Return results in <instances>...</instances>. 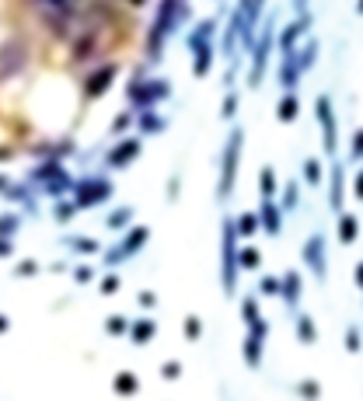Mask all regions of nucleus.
<instances>
[{
  "label": "nucleus",
  "instance_id": "obj_26",
  "mask_svg": "<svg viewBox=\"0 0 363 401\" xmlns=\"http://www.w3.org/2000/svg\"><path fill=\"white\" fill-rule=\"evenodd\" d=\"M297 338H300L304 346H311V342L318 338V331H314V321H311L307 314H300V317H297Z\"/></svg>",
  "mask_w": 363,
  "mask_h": 401
},
{
  "label": "nucleus",
  "instance_id": "obj_12",
  "mask_svg": "<svg viewBox=\"0 0 363 401\" xmlns=\"http://www.w3.org/2000/svg\"><path fill=\"white\" fill-rule=\"evenodd\" d=\"M112 81H115V67H112V63H105L101 70H94V74L88 77V84H84V95H88V98H101V95L112 88Z\"/></svg>",
  "mask_w": 363,
  "mask_h": 401
},
{
  "label": "nucleus",
  "instance_id": "obj_23",
  "mask_svg": "<svg viewBox=\"0 0 363 401\" xmlns=\"http://www.w3.org/2000/svg\"><path fill=\"white\" fill-rule=\"evenodd\" d=\"M262 346H266V338H255V335L245 338V363H248L252 370L262 363Z\"/></svg>",
  "mask_w": 363,
  "mask_h": 401
},
{
  "label": "nucleus",
  "instance_id": "obj_30",
  "mask_svg": "<svg viewBox=\"0 0 363 401\" xmlns=\"http://www.w3.org/2000/svg\"><path fill=\"white\" fill-rule=\"evenodd\" d=\"M140 129H144V133H161V129H165V119L154 115L151 108H144V115H140Z\"/></svg>",
  "mask_w": 363,
  "mask_h": 401
},
{
  "label": "nucleus",
  "instance_id": "obj_2",
  "mask_svg": "<svg viewBox=\"0 0 363 401\" xmlns=\"http://www.w3.org/2000/svg\"><path fill=\"white\" fill-rule=\"evenodd\" d=\"M220 283H224V294L234 297V290H238V234H234V220H224V227H220Z\"/></svg>",
  "mask_w": 363,
  "mask_h": 401
},
{
  "label": "nucleus",
  "instance_id": "obj_34",
  "mask_svg": "<svg viewBox=\"0 0 363 401\" xmlns=\"http://www.w3.org/2000/svg\"><path fill=\"white\" fill-rule=\"evenodd\" d=\"M18 227H21V220H18L14 213H4V216H0V237H14Z\"/></svg>",
  "mask_w": 363,
  "mask_h": 401
},
{
  "label": "nucleus",
  "instance_id": "obj_27",
  "mask_svg": "<svg viewBox=\"0 0 363 401\" xmlns=\"http://www.w3.org/2000/svg\"><path fill=\"white\" fill-rule=\"evenodd\" d=\"M136 374H129V370H122V374H115V395H136Z\"/></svg>",
  "mask_w": 363,
  "mask_h": 401
},
{
  "label": "nucleus",
  "instance_id": "obj_20",
  "mask_svg": "<svg viewBox=\"0 0 363 401\" xmlns=\"http://www.w3.org/2000/svg\"><path fill=\"white\" fill-rule=\"evenodd\" d=\"M192 74L196 77H206L210 74V67H213V42L210 46H199V49H192Z\"/></svg>",
  "mask_w": 363,
  "mask_h": 401
},
{
  "label": "nucleus",
  "instance_id": "obj_9",
  "mask_svg": "<svg viewBox=\"0 0 363 401\" xmlns=\"http://www.w3.org/2000/svg\"><path fill=\"white\" fill-rule=\"evenodd\" d=\"M314 115H318V126H321V136H325V154H336V147H339V129H336L332 101L325 98V95L314 101Z\"/></svg>",
  "mask_w": 363,
  "mask_h": 401
},
{
  "label": "nucleus",
  "instance_id": "obj_18",
  "mask_svg": "<svg viewBox=\"0 0 363 401\" xmlns=\"http://www.w3.org/2000/svg\"><path fill=\"white\" fill-rule=\"evenodd\" d=\"M357 237H360V220L353 213H339V241L357 244Z\"/></svg>",
  "mask_w": 363,
  "mask_h": 401
},
{
  "label": "nucleus",
  "instance_id": "obj_52",
  "mask_svg": "<svg viewBox=\"0 0 363 401\" xmlns=\"http://www.w3.org/2000/svg\"><path fill=\"white\" fill-rule=\"evenodd\" d=\"M293 4H297V11L304 14V7H307V0H293Z\"/></svg>",
  "mask_w": 363,
  "mask_h": 401
},
{
  "label": "nucleus",
  "instance_id": "obj_5",
  "mask_svg": "<svg viewBox=\"0 0 363 401\" xmlns=\"http://www.w3.org/2000/svg\"><path fill=\"white\" fill-rule=\"evenodd\" d=\"M272 46H276V25H272V18H266V28H262V32H259V39L252 42V77H248V84H252V88H259V84H262L266 60H269Z\"/></svg>",
  "mask_w": 363,
  "mask_h": 401
},
{
  "label": "nucleus",
  "instance_id": "obj_6",
  "mask_svg": "<svg viewBox=\"0 0 363 401\" xmlns=\"http://www.w3.org/2000/svg\"><path fill=\"white\" fill-rule=\"evenodd\" d=\"M74 206L77 209H91L98 202H108L112 196V182L108 178H84V182H74Z\"/></svg>",
  "mask_w": 363,
  "mask_h": 401
},
{
  "label": "nucleus",
  "instance_id": "obj_28",
  "mask_svg": "<svg viewBox=\"0 0 363 401\" xmlns=\"http://www.w3.org/2000/svg\"><path fill=\"white\" fill-rule=\"evenodd\" d=\"M262 255L259 248H238V269H259Z\"/></svg>",
  "mask_w": 363,
  "mask_h": 401
},
{
  "label": "nucleus",
  "instance_id": "obj_17",
  "mask_svg": "<svg viewBox=\"0 0 363 401\" xmlns=\"http://www.w3.org/2000/svg\"><path fill=\"white\" fill-rule=\"evenodd\" d=\"M300 290H304V287H300V276H297V272H286V276L279 280V297H283V303H286L290 310L300 303Z\"/></svg>",
  "mask_w": 363,
  "mask_h": 401
},
{
  "label": "nucleus",
  "instance_id": "obj_15",
  "mask_svg": "<svg viewBox=\"0 0 363 401\" xmlns=\"http://www.w3.org/2000/svg\"><path fill=\"white\" fill-rule=\"evenodd\" d=\"M307 25H311V21H307V14H300L293 25H286V28H283V35H279V49H283V53H293V49H297V42H300V35L307 32Z\"/></svg>",
  "mask_w": 363,
  "mask_h": 401
},
{
  "label": "nucleus",
  "instance_id": "obj_3",
  "mask_svg": "<svg viewBox=\"0 0 363 401\" xmlns=\"http://www.w3.org/2000/svg\"><path fill=\"white\" fill-rule=\"evenodd\" d=\"M241 147H245V129L238 126L231 136H227V147H224V157H220V185H217V196L227 199L234 192V182H238V168H241Z\"/></svg>",
  "mask_w": 363,
  "mask_h": 401
},
{
  "label": "nucleus",
  "instance_id": "obj_39",
  "mask_svg": "<svg viewBox=\"0 0 363 401\" xmlns=\"http://www.w3.org/2000/svg\"><path fill=\"white\" fill-rule=\"evenodd\" d=\"M259 294L279 297V280H276V276H262V283H259Z\"/></svg>",
  "mask_w": 363,
  "mask_h": 401
},
{
  "label": "nucleus",
  "instance_id": "obj_48",
  "mask_svg": "<svg viewBox=\"0 0 363 401\" xmlns=\"http://www.w3.org/2000/svg\"><path fill=\"white\" fill-rule=\"evenodd\" d=\"M14 255V237H0V258Z\"/></svg>",
  "mask_w": 363,
  "mask_h": 401
},
{
  "label": "nucleus",
  "instance_id": "obj_46",
  "mask_svg": "<svg viewBox=\"0 0 363 401\" xmlns=\"http://www.w3.org/2000/svg\"><path fill=\"white\" fill-rule=\"evenodd\" d=\"M119 290V276H105L101 280V294H115Z\"/></svg>",
  "mask_w": 363,
  "mask_h": 401
},
{
  "label": "nucleus",
  "instance_id": "obj_13",
  "mask_svg": "<svg viewBox=\"0 0 363 401\" xmlns=\"http://www.w3.org/2000/svg\"><path fill=\"white\" fill-rule=\"evenodd\" d=\"M259 227H262L266 234H272V237L283 230V209L272 199H262V206H259Z\"/></svg>",
  "mask_w": 363,
  "mask_h": 401
},
{
  "label": "nucleus",
  "instance_id": "obj_40",
  "mask_svg": "<svg viewBox=\"0 0 363 401\" xmlns=\"http://www.w3.org/2000/svg\"><path fill=\"white\" fill-rule=\"evenodd\" d=\"M129 126H133V115H129V112H122V115H115V122H112V133L119 136V133H126Z\"/></svg>",
  "mask_w": 363,
  "mask_h": 401
},
{
  "label": "nucleus",
  "instance_id": "obj_37",
  "mask_svg": "<svg viewBox=\"0 0 363 401\" xmlns=\"http://www.w3.org/2000/svg\"><path fill=\"white\" fill-rule=\"evenodd\" d=\"M74 216H77V206H74V199H70V202H56V220H60V223H70Z\"/></svg>",
  "mask_w": 363,
  "mask_h": 401
},
{
  "label": "nucleus",
  "instance_id": "obj_24",
  "mask_svg": "<svg viewBox=\"0 0 363 401\" xmlns=\"http://www.w3.org/2000/svg\"><path fill=\"white\" fill-rule=\"evenodd\" d=\"M255 230H259V216L255 213H241L234 220V234L238 237H255Z\"/></svg>",
  "mask_w": 363,
  "mask_h": 401
},
{
  "label": "nucleus",
  "instance_id": "obj_44",
  "mask_svg": "<svg viewBox=\"0 0 363 401\" xmlns=\"http://www.w3.org/2000/svg\"><path fill=\"white\" fill-rule=\"evenodd\" d=\"M234 108H238V95L231 91V95H227V101H224V119H234Z\"/></svg>",
  "mask_w": 363,
  "mask_h": 401
},
{
  "label": "nucleus",
  "instance_id": "obj_49",
  "mask_svg": "<svg viewBox=\"0 0 363 401\" xmlns=\"http://www.w3.org/2000/svg\"><path fill=\"white\" fill-rule=\"evenodd\" d=\"M300 395L304 398H318V384H300Z\"/></svg>",
  "mask_w": 363,
  "mask_h": 401
},
{
  "label": "nucleus",
  "instance_id": "obj_51",
  "mask_svg": "<svg viewBox=\"0 0 363 401\" xmlns=\"http://www.w3.org/2000/svg\"><path fill=\"white\" fill-rule=\"evenodd\" d=\"M7 328H11V321H7V317H4V314H0V335H4V331H7Z\"/></svg>",
  "mask_w": 363,
  "mask_h": 401
},
{
  "label": "nucleus",
  "instance_id": "obj_11",
  "mask_svg": "<svg viewBox=\"0 0 363 401\" xmlns=\"http://www.w3.org/2000/svg\"><path fill=\"white\" fill-rule=\"evenodd\" d=\"M304 262H307V269L318 280H325V272H329V251H325V237L321 234H311L304 241Z\"/></svg>",
  "mask_w": 363,
  "mask_h": 401
},
{
  "label": "nucleus",
  "instance_id": "obj_53",
  "mask_svg": "<svg viewBox=\"0 0 363 401\" xmlns=\"http://www.w3.org/2000/svg\"><path fill=\"white\" fill-rule=\"evenodd\" d=\"M4 189H7V178H4V175H0V192H4Z\"/></svg>",
  "mask_w": 363,
  "mask_h": 401
},
{
  "label": "nucleus",
  "instance_id": "obj_38",
  "mask_svg": "<svg viewBox=\"0 0 363 401\" xmlns=\"http://www.w3.org/2000/svg\"><path fill=\"white\" fill-rule=\"evenodd\" d=\"M346 349H350L353 356L360 353V328H357V324H350V328H346Z\"/></svg>",
  "mask_w": 363,
  "mask_h": 401
},
{
  "label": "nucleus",
  "instance_id": "obj_41",
  "mask_svg": "<svg viewBox=\"0 0 363 401\" xmlns=\"http://www.w3.org/2000/svg\"><path fill=\"white\" fill-rule=\"evenodd\" d=\"M241 314H245V321H255V317H262V314H259V303H255V297H248V301L241 303Z\"/></svg>",
  "mask_w": 363,
  "mask_h": 401
},
{
  "label": "nucleus",
  "instance_id": "obj_14",
  "mask_svg": "<svg viewBox=\"0 0 363 401\" xmlns=\"http://www.w3.org/2000/svg\"><path fill=\"white\" fill-rule=\"evenodd\" d=\"M136 154H140V140H136V136H129V140H122L119 147H112L108 164H112V168H126V164H133V161H136Z\"/></svg>",
  "mask_w": 363,
  "mask_h": 401
},
{
  "label": "nucleus",
  "instance_id": "obj_25",
  "mask_svg": "<svg viewBox=\"0 0 363 401\" xmlns=\"http://www.w3.org/2000/svg\"><path fill=\"white\" fill-rule=\"evenodd\" d=\"M276 189H279V185H276V171H272V168H262V171H259V192H262V199H272Z\"/></svg>",
  "mask_w": 363,
  "mask_h": 401
},
{
  "label": "nucleus",
  "instance_id": "obj_32",
  "mask_svg": "<svg viewBox=\"0 0 363 401\" xmlns=\"http://www.w3.org/2000/svg\"><path fill=\"white\" fill-rule=\"evenodd\" d=\"M105 223H108L112 230H122V227H129V223H133V209H129V206H122V209H115Z\"/></svg>",
  "mask_w": 363,
  "mask_h": 401
},
{
  "label": "nucleus",
  "instance_id": "obj_1",
  "mask_svg": "<svg viewBox=\"0 0 363 401\" xmlns=\"http://www.w3.org/2000/svg\"><path fill=\"white\" fill-rule=\"evenodd\" d=\"M185 14H189L185 0H161L158 4V14H154V25H151V35H147V56L151 60H161L168 35L179 28V21H185Z\"/></svg>",
  "mask_w": 363,
  "mask_h": 401
},
{
  "label": "nucleus",
  "instance_id": "obj_8",
  "mask_svg": "<svg viewBox=\"0 0 363 401\" xmlns=\"http://www.w3.org/2000/svg\"><path fill=\"white\" fill-rule=\"evenodd\" d=\"M32 4L42 14V21L53 25V28H63L77 14V0H32Z\"/></svg>",
  "mask_w": 363,
  "mask_h": 401
},
{
  "label": "nucleus",
  "instance_id": "obj_4",
  "mask_svg": "<svg viewBox=\"0 0 363 401\" xmlns=\"http://www.w3.org/2000/svg\"><path fill=\"white\" fill-rule=\"evenodd\" d=\"M32 189H39V192H46V196H63V192H70L74 189V178L60 168V161H46V164H39L35 171H32Z\"/></svg>",
  "mask_w": 363,
  "mask_h": 401
},
{
  "label": "nucleus",
  "instance_id": "obj_35",
  "mask_svg": "<svg viewBox=\"0 0 363 401\" xmlns=\"http://www.w3.org/2000/svg\"><path fill=\"white\" fill-rule=\"evenodd\" d=\"M105 328H108V335H126V331H129V321H126L122 314H112V317L105 321Z\"/></svg>",
  "mask_w": 363,
  "mask_h": 401
},
{
  "label": "nucleus",
  "instance_id": "obj_29",
  "mask_svg": "<svg viewBox=\"0 0 363 401\" xmlns=\"http://www.w3.org/2000/svg\"><path fill=\"white\" fill-rule=\"evenodd\" d=\"M67 244H70V251H77V255H98V251H101V244L91 241V237H70Z\"/></svg>",
  "mask_w": 363,
  "mask_h": 401
},
{
  "label": "nucleus",
  "instance_id": "obj_47",
  "mask_svg": "<svg viewBox=\"0 0 363 401\" xmlns=\"http://www.w3.org/2000/svg\"><path fill=\"white\" fill-rule=\"evenodd\" d=\"M74 280H77V283H91V280H94V272H91V265H77V272H74Z\"/></svg>",
  "mask_w": 363,
  "mask_h": 401
},
{
  "label": "nucleus",
  "instance_id": "obj_16",
  "mask_svg": "<svg viewBox=\"0 0 363 401\" xmlns=\"http://www.w3.org/2000/svg\"><path fill=\"white\" fill-rule=\"evenodd\" d=\"M343 192H346V171H343V164H336L332 178H329V206L336 213H343Z\"/></svg>",
  "mask_w": 363,
  "mask_h": 401
},
{
  "label": "nucleus",
  "instance_id": "obj_21",
  "mask_svg": "<svg viewBox=\"0 0 363 401\" xmlns=\"http://www.w3.org/2000/svg\"><path fill=\"white\" fill-rule=\"evenodd\" d=\"M213 32H217V25H213V21H199V25H196V32L189 35V49L210 46V42H213Z\"/></svg>",
  "mask_w": 363,
  "mask_h": 401
},
{
  "label": "nucleus",
  "instance_id": "obj_10",
  "mask_svg": "<svg viewBox=\"0 0 363 401\" xmlns=\"http://www.w3.org/2000/svg\"><path fill=\"white\" fill-rule=\"evenodd\" d=\"M147 237H151V230H147V227H129V230H126V237H122V244H119L115 251H108V265H119L122 258H133V255L147 244Z\"/></svg>",
  "mask_w": 363,
  "mask_h": 401
},
{
  "label": "nucleus",
  "instance_id": "obj_45",
  "mask_svg": "<svg viewBox=\"0 0 363 401\" xmlns=\"http://www.w3.org/2000/svg\"><path fill=\"white\" fill-rule=\"evenodd\" d=\"M161 374H165L168 381H175V377L182 374V363H175V360H172V363H165V367H161Z\"/></svg>",
  "mask_w": 363,
  "mask_h": 401
},
{
  "label": "nucleus",
  "instance_id": "obj_42",
  "mask_svg": "<svg viewBox=\"0 0 363 401\" xmlns=\"http://www.w3.org/2000/svg\"><path fill=\"white\" fill-rule=\"evenodd\" d=\"M18 276H35L39 272V262H32V258H25V262H18V269H14Z\"/></svg>",
  "mask_w": 363,
  "mask_h": 401
},
{
  "label": "nucleus",
  "instance_id": "obj_31",
  "mask_svg": "<svg viewBox=\"0 0 363 401\" xmlns=\"http://www.w3.org/2000/svg\"><path fill=\"white\" fill-rule=\"evenodd\" d=\"M304 182H307V185H314V189H321V164H318L314 157H307V161H304Z\"/></svg>",
  "mask_w": 363,
  "mask_h": 401
},
{
  "label": "nucleus",
  "instance_id": "obj_7",
  "mask_svg": "<svg viewBox=\"0 0 363 401\" xmlns=\"http://www.w3.org/2000/svg\"><path fill=\"white\" fill-rule=\"evenodd\" d=\"M168 95H172V84L161 81V77H154V81H136V84L129 88V101H133L136 108H154L158 101H165Z\"/></svg>",
  "mask_w": 363,
  "mask_h": 401
},
{
  "label": "nucleus",
  "instance_id": "obj_22",
  "mask_svg": "<svg viewBox=\"0 0 363 401\" xmlns=\"http://www.w3.org/2000/svg\"><path fill=\"white\" fill-rule=\"evenodd\" d=\"M297 112H300L297 95H293V91H286L283 101H279V108H276V119H279V122H293V119H297Z\"/></svg>",
  "mask_w": 363,
  "mask_h": 401
},
{
  "label": "nucleus",
  "instance_id": "obj_50",
  "mask_svg": "<svg viewBox=\"0 0 363 401\" xmlns=\"http://www.w3.org/2000/svg\"><path fill=\"white\" fill-rule=\"evenodd\" d=\"M154 303H158V297H154L151 290H144V294H140V307H154Z\"/></svg>",
  "mask_w": 363,
  "mask_h": 401
},
{
  "label": "nucleus",
  "instance_id": "obj_19",
  "mask_svg": "<svg viewBox=\"0 0 363 401\" xmlns=\"http://www.w3.org/2000/svg\"><path fill=\"white\" fill-rule=\"evenodd\" d=\"M154 335H158V324H154L151 317H140V321H133V324H129V338H133L136 346H147Z\"/></svg>",
  "mask_w": 363,
  "mask_h": 401
},
{
  "label": "nucleus",
  "instance_id": "obj_36",
  "mask_svg": "<svg viewBox=\"0 0 363 401\" xmlns=\"http://www.w3.org/2000/svg\"><path fill=\"white\" fill-rule=\"evenodd\" d=\"M199 335H203V321H199L196 314H189V317H185V338H189V342H196Z\"/></svg>",
  "mask_w": 363,
  "mask_h": 401
},
{
  "label": "nucleus",
  "instance_id": "obj_33",
  "mask_svg": "<svg viewBox=\"0 0 363 401\" xmlns=\"http://www.w3.org/2000/svg\"><path fill=\"white\" fill-rule=\"evenodd\" d=\"M297 202H300L297 182H290V185H286V192H283V202H279V209H283V213H290V209H297Z\"/></svg>",
  "mask_w": 363,
  "mask_h": 401
},
{
  "label": "nucleus",
  "instance_id": "obj_43",
  "mask_svg": "<svg viewBox=\"0 0 363 401\" xmlns=\"http://www.w3.org/2000/svg\"><path fill=\"white\" fill-rule=\"evenodd\" d=\"M360 154H363V136H360V133H353V147H350V161L357 164V161H360Z\"/></svg>",
  "mask_w": 363,
  "mask_h": 401
}]
</instances>
